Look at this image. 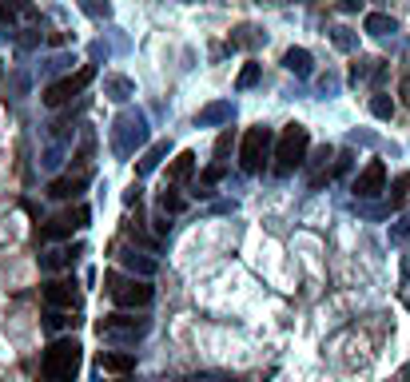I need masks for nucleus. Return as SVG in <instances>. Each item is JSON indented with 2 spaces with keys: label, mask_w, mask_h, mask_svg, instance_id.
<instances>
[{
  "label": "nucleus",
  "mask_w": 410,
  "mask_h": 382,
  "mask_svg": "<svg viewBox=\"0 0 410 382\" xmlns=\"http://www.w3.org/2000/svg\"><path fill=\"white\" fill-rule=\"evenodd\" d=\"M80 362H84V346L76 339H52L44 351V378L48 382H76L80 378Z\"/></svg>",
  "instance_id": "nucleus-1"
},
{
  "label": "nucleus",
  "mask_w": 410,
  "mask_h": 382,
  "mask_svg": "<svg viewBox=\"0 0 410 382\" xmlns=\"http://www.w3.org/2000/svg\"><path fill=\"white\" fill-rule=\"evenodd\" d=\"M307 148H311V131L303 124H287L279 131V143H275V175H291L295 168H303Z\"/></svg>",
  "instance_id": "nucleus-2"
},
{
  "label": "nucleus",
  "mask_w": 410,
  "mask_h": 382,
  "mask_svg": "<svg viewBox=\"0 0 410 382\" xmlns=\"http://www.w3.org/2000/svg\"><path fill=\"white\" fill-rule=\"evenodd\" d=\"M140 143H148V120H144V111H120L116 124H112V151L128 160Z\"/></svg>",
  "instance_id": "nucleus-3"
},
{
  "label": "nucleus",
  "mask_w": 410,
  "mask_h": 382,
  "mask_svg": "<svg viewBox=\"0 0 410 382\" xmlns=\"http://www.w3.org/2000/svg\"><path fill=\"white\" fill-rule=\"evenodd\" d=\"M104 287H108V295L120 302V307H128V311H144V307L156 299V291H151L148 279H120L116 271L104 275Z\"/></svg>",
  "instance_id": "nucleus-4"
},
{
  "label": "nucleus",
  "mask_w": 410,
  "mask_h": 382,
  "mask_svg": "<svg viewBox=\"0 0 410 382\" xmlns=\"http://www.w3.org/2000/svg\"><path fill=\"white\" fill-rule=\"evenodd\" d=\"M267 151H271V128H263V124L247 128V136H243V143H239V168L247 171V175L263 171Z\"/></svg>",
  "instance_id": "nucleus-5"
},
{
  "label": "nucleus",
  "mask_w": 410,
  "mask_h": 382,
  "mask_svg": "<svg viewBox=\"0 0 410 382\" xmlns=\"http://www.w3.org/2000/svg\"><path fill=\"white\" fill-rule=\"evenodd\" d=\"M92 76H96V68H92V64H84V68L76 72V76H68V80H60V84H48L41 100L48 104V108H64V104H68L72 96H80V92L88 88Z\"/></svg>",
  "instance_id": "nucleus-6"
},
{
  "label": "nucleus",
  "mask_w": 410,
  "mask_h": 382,
  "mask_svg": "<svg viewBox=\"0 0 410 382\" xmlns=\"http://www.w3.org/2000/svg\"><path fill=\"white\" fill-rule=\"evenodd\" d=\"M350 191H355V200H374V195H382V191H387V163H382V160H370L367 168L355 175Z\"/></svg>",
  "instance_id": "nucleus-7"
},
{
  "label": "nucleus",
  "mask_w": 410,
  "mask_h": 382,
  "mask_svg": "<svg viewBox=\"0 0 410 382\" xmlns=\"http://www.w3.org/2000/svg\"><path fill=\"white\" fill-rule=\"evenodd\" d=\"M44 302L56 311H72V307H80V291L72 279H48L44 283Z\"/></svg>",
  "instance_id": "nucleus-8"
},
{
  "label": "nucleus",
  "mask_w": 410,
  "mask_h": 382,
  "mask_svg": "<svg viewBox=\"0 0 410 382\" xmlns=\"http://www.w3.org/2000/svg\"><path fill=\"white\" fill-rule=\"evenodd\" d=\"M84 223H88V207H76V212L56 215V219L44 223V227H41V239H68L72 231H80Z\"/></svg>",
  "instance_id": "nucleus-9"
},
{
  "label": "nucleus",
  "mask_w": 410,
  "mask_h": 382,
  "mask_svg": "<svg viewBox=\"0 0 410 382\" xmlns=\"http://www.w3.org/2000/svg\"><path fill=\"white\" fill-rule=\"evenodd\" d=\"M100 334H120V339H140L148 334V319H136V315H108L100 322Z\"/></svg>",
  "instance_id": "nucleus-10"
},
{
  "label": "nucleus",
  "mask_w": 410,
  "mask_h": 382,
  "mask_svg": "<svg viewBox=\"0 0 410 382\" xmlns=\"http://www.w3.org/2000/svg\"><path fill=\"white\" fill-rule=\"evenodd\" d=\"M88 171H76V175H60V180H52L48 183V195L52 200H76L84 187H88Z\"/></svg>",
  "instance_id": "nucleus-11"
},
{
  "label": "nucleus",
  "mask_w": 410,
  "mask_h": 382,
  "mask_svg": "<svg viewBox=\"0 0 410 382\" xmlns=\"http://www.w3.org/2000/svg\"><path fill=\"white\" fill-rule=\"evenodd\" d=\"M100 374L108 371V374H128V371H136V354L131 351H100Z\"/></svg>",
  "instance_id": "nucleus-12"
},
{
  "label": "nucleus",
  "mask_w": 410,
  "mask_h": 382,
  "mask_svg": "<svg viewBox=\"0 0 410 382\" xmlns=\"http://www.w3.org/2000/svg\"><path fill=\"white\" fill-rule=\"evenodd\" d=\"M80 259V247H56V251L41 255L44 271H72V263Z\"/></svg>",
  "instance_id": "nucleus-13"
},
{
  "label": "nucleus",
  "mask_w": 410,
  "mask_h": 382,
  "mask_svg": "<svg viewBox=\"0 0 410 382\" xmlns=\"http://www.w3.org/2000/svg\"><path fill=\"white\" fill-rule=\"evenodd\" d=\"M168 151H171L168 140H156V143H151V148L140 155V163H136V175H151V171L163 163V155H168Z\"/></svg>",
  "instance_id": "nucleus-14"
},
{
  "label": "nucleus",
  "mask_w": 410,
  "mask_h": 382,
  "mask_svg": "<svg viewBox=\"0 0 410 382\" xmlns=\"http://www.w3.org/2000/svg\"><path fill=\"white\" fill-rule=\"evenodd\" d=\"M191 171H195V155L191 151H180L176 160L168 163V183H183V180H191Z\"/></svg>",
  "instance_id": "nucleus-15"
},
{
  "label": "nucleus",
  "mask_w": 410,
  "mask_h": 382,
  "mask_svg": "<svg viewBox=\"0 0 410 382\" xmlns=\"http://www.w3.org/2000/svg\"><path fill=\"white\" fill-rule=\"evenodd\" d=\"M120 263L131 275H140V279H151V275H156V259H148V255H140V251H124Z\"/></svg>",
  "instance_id": "nucleus-16"
},
{
  "label": "nucleus",
  "mask_w": 410,
  "mask_h": 382,
  "mask_svg": "<svg viewBox=\"0 0 410 382\" xmlns=\"http://www.w3.org/2000/svg\"><path fill=\"white\" fill-rule=\"evenodd\" d=\"M104 96H112L116 104H124V100L136 96V84H131L128 76H108V80H104Z\"/></svg>",
  "instance_id": "nucleus-17"
},
{
  "label": "nucleus",
  "mask_w": 410,
  "mask_h": 382,
  "mask_svg": "<svg viewBox=\"0 0 410 382\" xmlns=\"http://www.w3.org/2000/svg\"><path fill=\"white\" fill-rule=\"evenodd\" d=\"M283 68L295 72V76H311V52H307V48H287V56H283Z\"/></svg>",
  "instance_id": "nucleus-18"
},
{
  "label": "nucleus",
  "mask_w": 410,
  "mask_h": 382,
  "mask_svg": "<svg viewBox=\"0 0 410 382\" xmlns=\"http://www.w3.org/2000/svg\"><path fill=\"white\" fill-rule=\"evenodd\" d=\"M267 40L263 32H255L251 24H239V28L231 32V48H259V44Z\"/></svg>",
  "instance_id": "nucleus-19"
},
{
  "label": "nucleus",
  "mask_w": 410,
  "mask_h": 382,
  "mask_svg": "<svg viewBox=\"0 0 410 382\" xmlns=\"http://www.w3.org/2000/svg\"><path fill=\"white\" fill-rule=\"evenodd\" d=\"M362 28H367L370 36H390V32H399V24L390 21L387 12H370L367 21H362Z\"/></svg>",
  "instance_id": "nucleus-20"
},
{
  "label": "nucleus",
  "mask_w": 410,
  "mask_h": 382,
  "mask_svg": "<svg viewBox=\"0 0 410 382\" xmlns=\"http://www.w3.org/2000/svg\"><path fill=\"white\" fill-rule=\"evenodd\" d=\"M223 120H231V104L223 100V104H207V108L195 116V124L200 128H207V124H223Z\"/></svg>",
  "instance_id": "nucleus-21"
},
{
  "label": "nucleus",
  "mask_w": 410,
  "mask_h": 382,
  "mask_svg": "<svg viewBox=\"0 0 410 382\" xmlns=\"http://www.w3.org/2000/svg\"><path fill=\"white\" fill-rule=\"evenodd\" d=\"M367 76H382V64H379V60H370V56H359V60L350 64V84L367 80Z\"/></svg>",
  "instance_id": "nucleus-22"
},
{
  "label": "nucleus",
  "mask_w": 410,
  "mask_h": 382,
  "mask_svg": "<svg viewBox=\"0 0 410 382\" xmlns=\"http://www.w3.org/2000/svg\"><path fill=\"white\" fill-rule=\"evenodd\" d=\"M390 203H394V207H402V203H410V171H402V175H394V183H390Z\"/></svg>",
  "instance_id": "nucleus-23"
},
{
  "label": "nucleus",
  "mask_w": 410,
  "mask_h": 382,
  "mask_svg": "<svg viewBox=\"0 0 410 382\" xmlns=\"http://www.w3.org/2000/svg\"><path fill=\"white\" fill-rule=\"evenodd\" d=\"M370 116H379V120H390V116H394V100H390V96H370Z\"/></svg>",
  "instance_id": "nucleus-24"
},
{
  "label": "nucleus",
  "mask_w": 410,
  "mask_h": 382,
  "mask_svg": "<svg viewBox=\"0 0 410 382\" xmlns=\"http://www.w3.org/2000/svg\"><path fill=\"white\" fill-rule=\"evenodd\" d=\"M183 207H188V203H183L176 191H168V187L160 191V212H163V215H176V212H183Z\"/></svg>",
  "instance_id": "nucleus-25"
},
{
  "label": "nucleus",
  "mask_w": 410,
  "mask_h": 382,
  "mask_svg": "<svg viewBox=\"0 0 410 382\" xmlns=\"http://www.w3.org/2000/svg\"><path fill=\"white\" fill-rule=\"evenodd\" d=\"M223 171H227V168H223V163H211V168L203 171V180H200V195H211L207 187H215V183L223 180Z\"/></svg>",
  "instance_id": "nucleus-26"
},
{
  "label": "nucleus",
  "mask_w": 410,
  "mask_h": 382,
  "mask_svg": "<svg viewBox=\"0 0 410 382\" xmlns=\"http://www.w3.org/2000/svg\"><path fill=\"white\" fill-rule=\"evenodd\" d=\"M88 16H96V21H104V16H112V9H108V0H76Z\"/></svg>",
  "instance_id": "nucleus-27"
},
{
  "label": "nucleus",
  "mask_w": 410,
  "mask_h": 382,
  "mask_svg": "<svg viewBox=\"0 0 410 382\" xmlns=\"http://www.w3.org/2000/svg\"><path fill=\"white\" fill-rule=\"evenodd\" d=\"M16 16H24L21 0H0V24H12Z\"/></svg>",
  "instance_id": "nucleus-28"
},
{
  "label": "nucleus",
  "mask_w": 410,
  "mask_h": 382,
  "mask_svg": "<svg viewBox=\"0 0 410 382\" xmlns=\"http://www.w3.org/2000/svg\"><path fill=\"white\" fill-rule=\"evenodd\" d=\"M330 40H335V48H339V52H355V36H350V28H330Z\"/></svg>",
  "instance_id": "nucleus-29"
},
{
  "label": "nucleus",
  "mask_w": 410,
  "mask_h": 382,
  "mask_svg": "<svg viewBox=\"0 0 410 382\" xmlns=\"http://www.w3.org/2000/svg\"><path fill=\"white\" fill-rule=\"evenodd\" d=\"M235 84H239V88H255V84H259V64H247V68L239 72V80H235Z\"/></svg>",
  "instance_id": "nucleus-30"
},
{
  "label": "nucleus",
  "mask_w": 410,
  "mask_h": 382,
  "mask_svg": "<svg viewBox=\"0 0 410 382\" xmlns=\"http://www.w3.org/2000/svg\"><path fill=\"white\" fill-rule=\"evenodd\" d=\"M227 151H231V131H220V140H215V163L227 160Z\"/></svg>",
  "instance_id": "nucleus-31"
},
{
  "label": "nucleus",
  "mask_w": 410,
  "mask_h": 382,
  "mask_svg": "<svg viewBox=\"0 0 410 382\" xmlns=\"http://www.w3.org/2000/svg\"><path fill=\"white\" fill-rule=\"evenodd\" d=\"M342 171H350V151H339V155H335V168H330V175H342Z\"/></svg>",
  "instance_id": "nucleus-32"
},
{
  "label": "nucleus",
  "mask_w": 410,
  "mask_h": 382,
  "mask_svg": "<svg viewBox=\"0 0 410 382\" xmlns=\"http://www.w3.org/2000/svg\"><path fill=\"white\" fill-rule=\"evenodd\" d=\"M399 96H402V104H406V108H410V76H406V80L399 84Z\"/></svg>",
  "instance_id": "nucleus-33"
},
{
  "label": "nucleus",
  "mask_w": 410,
  "mask_h": 382,
  "mask_svg": "<svg viewBox=\"0 0 410 382\" xmlns=\"http://www.w3.org/2000/svg\"><path fill=\"white\" fill-rule=\"evenodd\" d=\"M124 200H128V203H140V183H131V187H128V195H124Z\"/></svg>",
  "instance_id": "nucleus-34"
},
{
  "label": "nucleus",
  "mask_w": 410,
  "mask_h": 382,
  "mask_svg": "<svg viewBox=\"0 0 410 382\" xmlns=\"http://www.w3.org/2000/svg\"><path fill=\"white\" fill-rule=\"evenodd\" d=\"M359 4H362V0H339V9H342V12H355Z\"/></svg>",
  "instance_id": "nucleus-35"
}]
</instances>
